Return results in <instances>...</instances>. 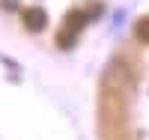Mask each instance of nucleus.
<instances>
[{"label":"nucleus","mask_w":149,"mask_h":140,"mask_svg":"<svg viewBox=\"0 0 149 140\" xmlns=\"http://www.w3.org/2000/svg\"><path fill=\"white\" fill-rule=\"evenodd\" d=\"M45 24H48V15H45L39 6H33V9L24 12V27H27V30H42Z\"/></svg>","instance_id":"nucleus-1"},{"label":"nucleus","mask_w":149,"mask_h":140,"mask_svg":"<svg viewBox=\"0 0 149 140\" xmlns=\"http://www.w3.org/2000/svg\"><path fill=\"white\" fill-rule=\"evenodd\" d=\"M134 33H137V39H140V42H149V18L137 21V27H134Z\"/></svg>","instance_id":"nucleus-2"}]
</instances>
